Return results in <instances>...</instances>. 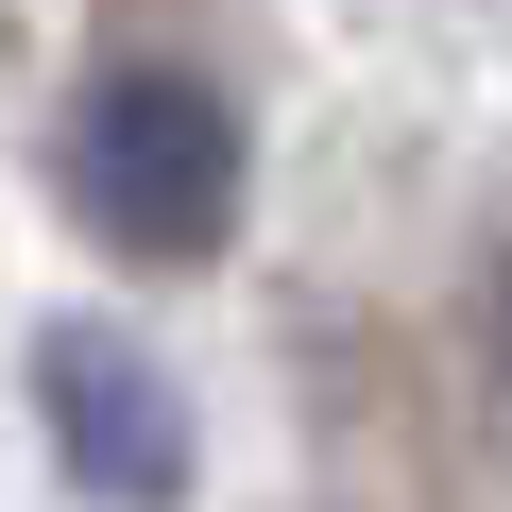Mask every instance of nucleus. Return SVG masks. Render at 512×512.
Segmentation results:
<instances>
[{"label": "nucleus", "instance_id": "obj_1", "mask_svg": "<svg viewBox=\"0 0 512 512\" xmlns=\"http://www.w3.org/2000/svg\"><path fill=\"white\" fill-rule=\"evenodd\" d=\"M69 188L120 256H222L239 222V103L205 69H103L69 103Z\"/></svg>", "mask_w": 512, "mask_h": 512}, {"label": "nucleus", "instance_id": "obj_2", "mask_svg": "<svg viewBox=\"0 0 512 512\" xmlns=\"http://www.w3.org/2000/svg\"><path fill=\"white\" fill-rule=\"evenodd\" d=\"M35 410H52V461H69L86 495H120V512L188 495V393H171L120 325H52V342H35Z\"/></svg>", "mask_w": 512, "mask_h": 512}]
</instances>
